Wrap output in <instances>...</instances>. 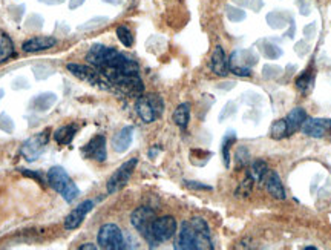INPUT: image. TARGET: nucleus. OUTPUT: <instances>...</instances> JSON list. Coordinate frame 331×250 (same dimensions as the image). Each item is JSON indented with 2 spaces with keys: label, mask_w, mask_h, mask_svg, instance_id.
<instances>
[{
  "label": "nucleus",
  "mask_w": 331,
  "mask_h": 250,
  "mask_svg": "<svg viewBox=\"0 0 331 250\" xmlns=\"http://www.w3.org/2000/svg\"><path fill=\"white\" fill-rule=\"evenodd\" d=\"M48 184L63 196V200L66 202H72L78 195L80 190L77 188V184L71 180V176L66 174V170L63 168H52L48 172Z\"/></svg>",
  "instance_id": "1"
},
{
  "label": "nucleus",
  "mask_w": 331,
  "mask_h": 250,
  "mask_svg": "<svg viewBox=\"0 0 331 250\" xmlns=\"http://www.w3.org/2000/svg\"><path fill=\"white\" fill-rule=\"evenodd\" d=\"M305 250H316V247H313V246H310V247H305Z\"/></svg>",
  "instance_id": "40"
},
{
  "label": "nucleus",
  "mask_w": 331,
  "mask_h": 250,
  "mask_svg": "<svg viewBox=\"0 0 331 250\" xmlns=\"http://www.w3.org/2000/svg\"><path fill=\"white\" fill-rule=\"evenodd\" d=\"M236 112V106H235V103H227L226 104V108H224V112H221V116H219V120L223 122V120H226L229 116H232V114H235Z\"/></svg>",
  "instance_id": "35"
},
{
  "label": "nucleus",
  "mask_w": 331,
  "mask_h": 250,
  "mask_svg": "<svg viewBox=\"0 0 331 250\" xmlns=\"http://www.w3.org/2000/svg\"><path fill=\"white\" fill-rule=\"evenodd\" d=\"M54 103H55V96L54 94H41V96H37L31 102V106L35 110H48Z\"/></svg>",
  "instance_id": "24"
},
{
  "label": "nucleus",
  "mask_w": 331,
  "mask_h": 250,
  "mask_svg": "<svg viewBox=\"0 0 331 250\" xmlns=\"http://www.w3.org/2000/svg\"><path fill=\"white\" fill-rule=\"evenodd\" d=\"M270 138L273 140H282L284 137H289V124H287L285 118L276 120L272 126H270Z\"/></svg>",
  "instance_id": "21"
},
{
  "label": "nucleus",
  "mask_w": 331,
  "mask_h": 250,
  "mask_svg": "<svg viewBox=\"0 0 331 250\" xmlns=\"http://www.w3.org/2000/svg\"><path fill=\"white\" fill-rule=\"evenodd\" d=\"M253 184H255V180H253V176L249 174L247 176H246V180L242 181V183L239 184V188L236 189V196H249V195H252V190H253Z\"/></svg>",
  "instance_id": "27"
},
{
  "label": "nucleus",
  "mask_w": 331,
  "mask_h": 250,
  "mask_svg": "<svg viewBox=\"0 0 331 250\" xmlns=\"http://www.w3.org/2000/svg\"><path fill=\"white\" fill-rule=\"evenodd\" d=\"M184 186L189 189H193V190H212V188L207 184L198 183V181H189V180H184Z\"/></svg>",
  "instance_id": "34"
},
{
  "label": "nucleus",
  "mask_w": 331,
  "mask_h": 250,
  "mask_svg": "<svg viewBox=\"0 0 331 250\" xmlns=\"http://www.w3.org/2000/svg\"><path fill=\"white\" fill-rule=\"evenodd\" d=\"M132 138H134V128L132 126H126L123 128L120 132H117L112 138V148L115 152L123 154L129 149V146L132 144Z\"/></svg>",
  "instance_id": "15"
},
{
  "label": "nucleus",
  "mask_w": 331,
  "mask_h": 250,
  "mask_svg": "<svg viewBox=\"0 0 331 250\" xmlns=\"http://www.w3.org/2000/svg\"><path fill=\"white\" fill-rule=\"evenodd\" d=\"M287 124H289V135L296 132L298 129L302 128L304 122L307 120V112L302 108H295L289 116H287Z\"/></svg>",
  "instance_id": "17"
},
{
  "label": "nucleus",
  "mask_w": 331,
  "mask_h": 250,
  "mask_svg": "<svg viewBox=\"0 0 331 250\" xmlns=\"http://www.w3.org/2000/svg\"><path fill=\"white\" fill-rule=\"evenodd\" d=\"M57 44V38L51 36H37L32 38H28L23 43V51L25 52H40V51H46L51 50Z\"/></svg>",
  "instance_id": "11"
},
{
  "label": "nucleus",
  "mask_w": 331,
  "mask_h": 250,
  "mask_svg": "<svg viewBox=\"0 0 331 250\" xmlns=\"http://www.w3.org/2000/svg\"><path fill=\"white\" fill-rule=\"evenodd\" d=\"M236 142V132L235 130H227L224 135L223 143H221V154H223V160L226 168H230V148Z\"/></svg>",
  "instance_id": "20"
},
{
  "label": "nucleus",
  "mask_w": 331,
  "mask_h": 250,
  "mask_svg": "<svg viewBox=\"0 0 331 250\" xmlns=\"http://www.w3.org/2000/svg\"><path fill=\"white\" fill-rule=\"evenodd\" d=\"M227 11V17L232 20V22H242L246 18V11H242L239 8H235V6H227L226 8Z\"/></svg>",
  "instance_id": "31"
},
{
  "label": "nucleus",
  "mask_w": 331,
  "mask_h": 250,
  "mask_svg": "<svg viewBox=\"0 0 331 250\" xmlns=\"http://www.w3.org/2000/svg\"><path fill=\"white\" fill-rule=\"evenodd\" d=\"M189 120H190V104L189 103H181L173 112V122L178 128L186 129L187 124H189Z\"/></svg>",
  "instance_id": "18"
},
{
  "label": "nucleus",
  "mask_w": 331,
  "mask_h": 250,
  "mask_svg": "<svg viewBox=\"0 0 331 250\" xmlns=\"http://www.w3.org/2000/svg\"><path fill=\"white\" fill-rule=\"evenodd\" d=\"M97 242H98V247L104 250H121L126 247L121 229L117 224H112V222L103 224L100 227Z\"/></svg>",
  "instance_id": "4"
},
{
  "label": "nucleus",
  "mask_w": 331,
  "mask_h": 250,
  "mask_svg": "<svg viewBox=\"0 0 331 250\" xmlns=\"http://www.w3.org/2000/svg\"><path fill=\"white\" fill-rule=\"evenodd\" d=\"M49 140V129L40 132L35 137H31L21 146V155L25 156L26 162H35L37 158L43 154Z\"/></svg>",
  "instance_id": "7"
},
{
  "label": "nucleus",
  "mask_w": 331,
  "mask_h": 250,
  "mask_svg": "<svg viewBox=\"0 0 331 250\" xmlns=\"http://www.w3.org/2000/svg\"><path fill=\"white\" fill-rule=\"evenodd\" d=\"M176 220L170 215L155 218L152 224V241L153 246H157L160 242L169 241L175 234H176Z\"/></svg>",
  "instance_id": "6"
},
{
  "label": "nucleus",
  "mask_w": 331,
  "mask_h": 250,
  "mask_svg": "<svg viewBox=\"0 0 331 250\" xmlns=\"http://www.w3.org/2000/svg\"><path fill=\"white\" fill-rule=\"evenodd\" d=\"M190 224L193 226V229L201 236L210 238V229H209V224L206 222V220H203L201 216H193L190 220Z\"/></svg>",
  "instance_id": "26"
},
{
  "label": "nucleus",
  "mask_w": 331,
  "mask_h": 250,
  "mask_svg": "<svg viewBox=\"0 0 331 250\" xmlns=\"http://www.w3.org/2000/svg\"><path fill=\"white\" fill-rule=\"evenodd\" d=\"M313 82H315V74H313L312 71L307 70V71L296 80V86H298V89L301 90V92L305 94V92H308V90H310Z\"/></svg>",
  "instance_id": "25"
},
{
  "label": "nucleus",
  "mask_w": 331,
  "mask_h": 250,
  "mask_svg": "<svg viewBox=\"0 0 331 250\" xmlns=\"http://www.w3.org/2000/svg\"><path fill=\"white\" fill-rule=\"evenodd\" d=\"M262 44H264V48H261V51H262V54L266 56L267 58H278V57H281V54H282V51L276 46V44H272V43H269V42H266L264 40L262 42Z\"/></svg>",
  "instance_id": "29"
},
{
  "label": "nucleus",
  "mask_w": 331,
  "mask_h": 250,
  "mask_svg": "<svg viewBox=\"0 0 331 250\" xmlns=\"http://www.w3.org/2000/svg\"><path fill=\"white\" fill-rule=\"evenodd\" d=\"M106 22H107L106 17H100V18H95V20L87 22V24H89V25H81L78 30H91V28H94V26H100V25L106 24Z\"/></svg>",
  "instance_id": "36"
},
{
  "label": "nucleus",
  "mask_w": 331,
  "mask_h": 250,
  "mask_svg": "<svg viewBox=\"0 0 331 250\" xmlns=\"http://www.w3.org/2000/svg\"><path fill=\"white\" fill-rule=\"evenodd\" d=\"M14 43L9 38V36L2 34L0 37V63H3L6 60H9L14 56Z\"/></svg>",
  "instance_id": "22"
},
{
  "label": "nucleus",
  "mask_w": 331,
  "mask_h": 250,
  "mask_svg": "<svg viewBox=\"0 0 331 250\" xmlns=\"http://www.w3.org/2000/svg\"><path fill=\"white\" fill-rule=\"evenodd\" d=\"M249 158H250V154L246 148H239L235 154V162H236V168L238 169H242L246 168L247 163H249Z\"/></svg>",
  "instance_id": "30"
},
{
  "label": "nucleus",
  "mask_w": 331,
  "mask_h": 250,
  "mask_svg": "<svg viewBox=\"0 0 331 250\" xmlns=\"http://www.w3.org/2000/svg\"><path fill=\"white\" fill-rule=\"evenodd\" d=\"M0 129L8 132V134L14 130V123H12L11 117H8L6 114H0Z\"/></svg>",
  "instance_id": "33"
},
{
  "label": "nucleus",
  "mask_w": 331,
  "mask_h": 250,
  "mask_svg": "<svg viewBox=\"0 0 331 250\" xmlns=\"http://www.w3.org/2000/svg\"><path fill=\"white\" fill-rule=\"evenodd\" d=\"M266 188H267V192L276 198V200H285L287 194H285V189H284V184L281 181V176L278 172L275 170H270L267 178H266Z\"/></svg>",
  "instance_id": "16"
},
{
  "label": "nucleus",
  "mask_w": 331,
  "mask_h": 250,
  "mask_svg": "<svg viewBox=\"0 0 331 250\" xmlns=\"http://www.w3.org/2000/svg\"><path fill=\"white\" fill-rule=\"evenodd\" d=\"M117 37L124 44V46H127V48H130L132 44H134V36H132L130 30L127 26H124V25L117 28Z\"/></svg>",
  "instance_id": "28"
},
{
  "label": "nucleus",
  "mask_w": 331,
  "mask_h": 250,
  "mask_svg": "<svg viewBox=\"0 0 331 250\" xmlns=\"http://www.w3.org/2000/svg\"><path fill=\"white\" fill-rule=\"evenodd\" d=\"M81 154L86 158H91V160L103 163L106 160V138L103 135H95L89 143L83 146Z\"/></svg>",
  "instance_id": "10"
},
{
  "label": "nucleus",
  "mask_w": 331,
  "mask_h": 250,
  "mask_svg": "<svg viewBox=\"0 0 331 250\" xmlns=\"http://www.w3.org/2000/svg\"><path fill=\"white\" fill-rule=\"evenodd\" d=\"M176 248H183V250H196V248H212L210 238L201 236L198 234L190 221H184L181 224V232L178 236V244L175 246Z\"/></svg>",
  "instance_id": "2"
},
{
  "label": "nucleus",
  "mask_w": 331,
  "mask_h": 250,
  "mask_svg": "<svg viewBox=\"0 0 331 250\" xmlns=\"http://www.w3.org/2000/svg\"><path fill=\"white\" fill-rule=\"evenodd\" d=\"M77 134V126L75 124H71V126H63L60 129H57L54 132V140L58 143V144H69L74 137Z\"/></svg>",
  "instance_id": "19"
},
{
  "label": "nucleus",
  "mask_w": 331,
  "mask_h": 250,
  "mask_svg": "<svg viewBox=\"0 0 331 250\" xmlns=\"http://www.w3.org/2000/svg\"><path fill=\"white\" fill-rule=\"evenodd\" d=\"M137 164H138L137 158H130L129 162L123 163L114 172V175L107 180V186H106L107 188V194H115L120 189H123L129 183V180H130L132 174H134V169L137 168Z\"/></svg>",
  "instance_id": "5"
},
{
  "label": "nucleus",
  "mask_w": 331,
  "mask_h": 250,
  "mask_svg": "<svg viewBox=\"0 0 331 250\" xmlns=\"http://www.w3.org/2000/svg\"><path fill=\"white\" fill-rule=\"evenodd\" d=\"M210 68L213 74L219 76V77H226L229 74V60L226 57V52L223 50V46H218L213 50L212 54V60H210Z\"/></svg>",
  "instance_id": "14"
},
{
  "label": "nucleus",
  "mask_w": 331,
  "mask_h": 250,
  "mask_svg": "<svg viewBox=\"0 0 331 250\" xmlns=\"http://www.w3.org/2000/svg\"><path fill=\"white\" fill-rule=\"evenodd\" d=\"M66 68H68V71L72 76H75L81 82H86V83H89V84H101L98 72L95 70H92V68H89V66L77 64V63H68V64H66Z\"/></svg>",
  "instance_id": "12"
},
{
  "label": "nucleus",
  "mask_w": 331,
  "mask_h": 250,
  "mask_svg": "<svg viewBox=\"0 0 331 250\" xmlns=\"http://www.w3.org/2000/svg\"><path fill=\"white\" fill-rule=\"evenodd\" d=\"M83 2H84V0H71V2H69V8L74 10V8H77V6H80Z\"/></svg>",
  "instance_id": "39"
},
{
  "label": "nucleus",
  "mask_w": 331,
  "mask_h": 250,
  "mask_svg": "<svg viewBox=\"0 0 331 250\" xmlns=\"http://www.w3.org/2000/svg\"><path fill=\"white\" fill-rule=\"evenodd\" d=\"M301 129L307 137L322 138L325 135H331V120L330 118H307Z\"/></svg>",
  "instance_id": "8"
},
{
  "label": "nucleus",
  "mask_w": 331,
  "mask_h": 250,
  "mask_svg": "<svg viewBox=\"0 0 331 250\" xmlns=\"http://www.w3.org/2000/svg\"><path fill=\"white\" fill-rule=\"evenodd\" d=\"M267 22H269V25L272 28H282V26H285V20H284V17L279 12L269 14L267 16Z\"/></svg>",
  "instance_id": "32"
},
{
  "label": "nucleus",
  "mask_w": 331,
  "mask_h": 250,
  "mask_svg": "<svg viewBox=\"0 0 331 250\" xmlns=\"http://www.w3.org/2000/svg\"><path fill=\"white\" fill-rule=\"evenodd\" d=\"M94 208V201L92 200H86L81 204L71 210V214L64 218V229L66 230H75L77 227H80V224L83 222V220L86 218V215L89 214Z\"/></svg>",
  "instance_id": "9"
},
{
  "label": "nucleus",
  "mask_w": 331,
  "mask_h": 250,
  "mask_svg": "<svg viewBox=\"0 0 331 250\" xmlns=\"http://www.w3.org/2000/svg\"><path fill=\"white\" fill-rule=\"evenodd\" d=\"M135 109H137V114L140 116V118L144 122V123H153L158 117H160V112L155 109L150 103V100L147 98V96H143L137 100V104H135Z\"/></svg>",
  "instance_id": "13"
},
{
  "label": "nucleus",
  "mask_w": 331,
  "mask_h": 250,
  "mask_svg": "<svg viewBox=\"0 0 331 250\" xmlns=\"http://www.w3.org/2000/svg\"><path fill=\"white\" fill-rule=\"evenodd\" d=\"M20 172L23 174V175H26V176H31V178H35L38 183H43V180H41V176L37 174V172H29V170H26V169H20Z\"/></svg>",
  "instance_id": "37"
},
{
  "label": "nucleus",
  "mask_w": 331,
  "mask_h": 250,
  "mask_svg": "<svg viewBox=\"0 0 331 250\" xmlns=\"http://www.w3.org/2000/svg\"><path fill=\"white\" fill-rule=\"evenodd\" d=\"M155 218H157L155 210L150 209V208H146V206H141V208L135 209L130 215L132 226L135 227L137 232L141 236H144V240L152 247H155L153 246V241H152V224H153V221H155Z\"/></svg>",
  "instance_id": "3"
},
{
  "label": "nucleus",
  "mask_w": 331,
  "mask_h": 250,
  "mask_svg": "<svg viewBox=\"0 0 331 250\" xmlns=\"http://www.w3.org/2000/svg\"><path fill=\"white\" fill-rule=\"evenodd\" d=\"M269 172H270V169H269L267 163L262 162V160H258V162H255V163L252 164L250 175L253 176L255 183H261V181L266 180V176L269 175Z\"/></svg>",
  "instance_id": "23"
},
{
  "label": "nucleus",
  "mask_w": 331,
  "mask_h": 250,
  "mask_svg": "<svg viewBox=\"0 0 331 250\" xmlns=\"http://www.w3.org/2000/svg\"><path fill=\"white\" fill-rule=\"evenodd\" d=\"M2 97H3V90H2V89H0V98H2Z\"/></svg>",
  "instance_id": "41"
},
{
  "label": "nucleus",
  "mask_w": 331,
  "mask_h": 250,
  "mask_svg": "<svg viewBox=\"0 0 331 250\" xmlns=\"http://www.w3.org/2000/svg\"><path fill=\"white\" fill-rule=\"evenodd\" d=\"M97 248H98V246H95L92 242H86V244L80 246V250H97Z\"/></svg>",
  "instance_id": "38"
}]
</instances>
